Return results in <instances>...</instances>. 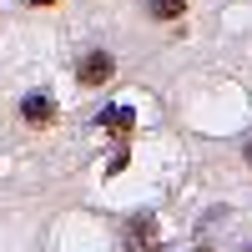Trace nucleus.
Returning <instances> with one entry per match:
<instances>
[{
  "mask_svg": "<svg viewBox=\"0 0 252 252\" xmlns=\"http://www.w3.org/2000/svg\"><path fill=\"white\" fill-rule=\"evenodd\" d=\"M126 242H131V247H152V242H157V222H152V217H131Z\"/></svg>",
  "mask_w": 252,
  "mask_h": 252,
  "instance_id": "obj_3",
  "label": "nucleus"
},
{
  "mask_svg": "<svg viewBox=\"0 0 252 252\" xmlns=\"http://www.w3.org/2000/svg\"><path fill=\"white\" fill-rule=\"evenodd\" d=\"M247 161H252V146H247Z\"/></svg>",
  "mask_w": 252,
  "mask_h": 252,
  "instance_id": "obj_8",
  "label": "nucleus"
},
{
  "mask_svg": "<svg viewBox=\"0 0 252 252\" xmlns=\"http://www.w3.org/2000/svg\"><path fill=\"white\" fill-rule=\"evenodd\" d=\"M31 5H56V0H31Z\"/></svg>",
  "mask_w": 252,
  "mask_h": 252,
  "instance_id": "obj_6",
  "label": "nucleus"
},
{
  "mask_svg": "<svg viewBox=\"0 0 252 252\" xmlns=\"http://www.w3.org/2000/svg\"><path fill=\"white\" fill-rule=\"evenodd\" d=\"M20 116H26L31 126H51V121H56V101H51L46 91H35V96L20 101Z\"/></svg>",
  "mask_w": 252,
  "mask_h": 252,
  "instance_id": "obj_2",
  "label": "nucleus"
},
{
  "mask_svg": "<svg viewBox=\"0 0 252 252\" xmlns=\"http://www.w3.org/2000/svg\"><path fill=\"white\" fill-rule=\"evenodd\" d=\"M111 71H116V61H111L106 51H91V56L76 66V81H81V86H106Z\"/></svg>",
  "mask_w": 252,
  "mask_h": 252,
  "instance_id": "obj_1",
  "label": "nucleus"
},
{
  "mask_svg": "<svg viewBox=\"0 0 252 252\" xmlns=\"http://www.w3.org/2000/svg\"><path fill=\"white\" fill-rule=\"evenodd\" d=\"M197 252H212V247H197Z\"/></svg>",
  "mask_w": 252,
  "mask_h": 252,
  "instance_id": "obj_7",
  "label": "nucleus"
},
{
  "mask_svg": "<svg viewBox=\"0 0 252 252\" xmlns=\"http://www.w3.org/2000/svg\"><path fill=\"white\" fill-rule=\"evenodd\" d=\"M146 15H152V20H182L187 0H146Z\"/></svg>",
  "mask_w": 252,
  "mask_h": 252,
  "instance_id": "obj_4",
  "label": "nucleus"
},
{
  "mask_svg": "<svg viewBox=\"0 0 252 252\" xmlns=\"http://www.w3.org/2000/svg\"><path fill=\"white\" fill-rule=\"evenodd\" d=\"M101 126H111V131H121V136H131V126H136V116H131V111H106V116H101Z\"/></svg>",
  "mask_w": 252,
  "mask_h": 252,
  "instance_id": "obj_5",
  "label": "nucleus"
}]
</instances>
